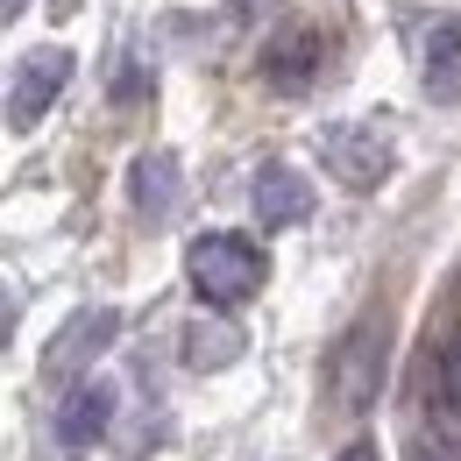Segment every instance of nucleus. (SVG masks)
I'll list each match as a JSON object with an SVG mask.
<instances>
[{"instance_id": "obj_1", "label": "nucleus", "mask_w": 461, "mask_h": 461, "mask_svg": "<svg viewBox=\"0 0 461 461\" xmlns=\"http://www.w3.org/2000/svg\"><path fill=\"white\" fill-rule=\"evenodd\" d=\"M185 263H192V285L206 305H249L263 291V249L249 234H199Z\"/></svg>"}, {"instance_id": "obj_2", "label": "nucleus", "mask_w": 461, "mask_h": 461, "mask_svg": "<svg viewBox=\"0 0 461 461\" xmlns=\"http://www.w3.org/2000/svg\"><path fill=\"white\" fill-rule=\"evenodd\" d=\"M320 164L341 177L348 192H369V185H384L391 177V135L384 128H369V121H341V128H327V142H320Z\"/></svg>"}, {"instance_id": "obj_3", "label": "nucleus", "mask_w": 461, "mask_h": 461, "mask_svg": "<svg viewBox=\"0 0 461 461\" xmlns=\"http://www.w3.org/2000/svg\"><path fill=\"white\" fill-rule=\"evenodd\" d=\"M64 71H71V50H58V43L14 64V93H7V128H29V121L43 114V107L58 100Z\"/></svg>"}, {"instance_id": "obj_4", "label": "nucleus", "mask_w": 461, "mask_h": 461, "mask_svg": "<svg viewBox=\"0 0 461 461\" xmlns=\"http://www.w3.org/2000/svg\"><path fill=\"white\" fill-rule=\"evenodd\" d=\"M327 58V36L320 29H285L270 50H263V78L277 86V93H305L312 86V71Z\"/></svg>"}, {"instance_id": "obj_5", "label": "nucleus", "mask_w": 461, "mask_h": 461, "mask_svg": "<svg viewBox=\"0 0 461 461\" xmlns=\"http://www.w3.org/2000/svg\"><path fill=\"white\" fill-rule=\"evenodd\" d=\"M107 419H114V384H107V376H86V384H78V391L58 404L64 447H86V440H100V433H107Z\"/></svg>"}, {"instance_id": "obj_6", "label": "nucleus", "mask_w": 461, "mask_h": 461, "mask_svg": "<svg viewBox=\"0 0 461 461\" xmlns=\"http://www.w3.org/2000/svg\"><path fill=\"white\" fill-rule=\"evenodd\" d=\"M305 206H312V185L291 171V164H263V171H256V221H263V228L305 221Z\"/></svg>"}, {"instance_id": "obj_7", "label": "nucleus", "mask_w": 461, "mask_h": 461, "mask_svg": "<svg viewBox=\"0 0 461 461\" xmlns=\"http://www.w3.org/2000/svg\"><path fill=\"white\" fill-rule=\"evenodd\" d=\"M128 192H135V213H142V221H164V213L177 206V157H171V149H149V157H135Z\"/></svg>"}, {"instance_id": "obj_8", "label": "nucleus", "mask_w": 461, "mask_h": 461, "mask_svg": "<svg viewBox=\"0 0 461 461\" xmlns=\"http://www.w3.org/2000/svg\"><path fill=\"white\" fill-rule=\"evenodd\" d=\"M426 93H433V100H447V107H455L461 100V22H433V29H426Z\"/></svg>"}, {"instance_id": "obj_9", "label": "nucleus", "mask_w": 461, "mask_h": 461, "mask_svg": "<svg viewBox=\"0 0 461 461\" xmlns=\"http://www.w3.org/2000/svg\"><path fill=\"white\" fill-rule=\"evenodd\" d=\"M107 334H114V312H86V320H78L58 348H50V369H64V362H71V355H86V348H100Z\"/></svg>"}, {"instance_id": "obj_10", "label": "nucleus", "mask_w": 461, "mask_h": 461, "mask_svg": "<svg viewBox=\"0 0 461 461\" xmlns=\"http://www.w3.org/2000/svg\"><path fill=\"white\" fill-rule=\"evenodd\" d=\"M234 348H241V334L234 327H192V341H185V355L199 362V369H221Z\"/></svg>"}, {"instance_id": "obj_11", "label": "nucleus", "mask_w": 461, "mask_h": 461, "mask_svg": "<svg viewBox=\"0 0 461 461\" xmlns=\"http://www.w3.org/2000/svg\"><path fill=\"white\" fill-rule=\"evenodd\" d=\"M341 461H376V447H369V440H355V447H348Z\"/></svg>"}, {"instance_id": "obj_12", "label": "nucleus", "mask_w": 461, "mask_h": 461, "mask_svg": "<svg viewBox=\"0 0 461 461\" xmlns=\"http://www.w3.org/2000/svg\"><path fill=\"white\" fill-rule=\"evenodd\" d=\"M14 14H22V0H7V22H14Z\"/></svg>"}]
</instances>
